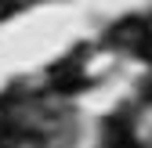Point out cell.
<instances>
[{
    "label": "cell",
    "mask_w": 152,
    "mask_h": 148,
    "mask_svg": "<svg viewBox=\"0 0 152 148\" xmlns=\"http://www.w3.org/2000/svg\"><path fill=\"white\" fill-rule=\"evenodd\" d=\"M105 144H109V148H138V141L130 137V130H120V126H109Z\"/></svg>",
    "instance_id": "1"
},
{
    "label": "cell",
    "mask_w": 152,
    "mask_h": 148,
    "mask_svg": "<svg viewBox=\"0 0 152 148\" xmlns=\"http://www.w3.org/2000/svg\"><path fill=\"white\" fill-rule=\"evenodd\" d=\"M26 4H0V18H7V15H15V11H22Z\"/></svg>",
    "instance_id": "2"
}]
</instances>
